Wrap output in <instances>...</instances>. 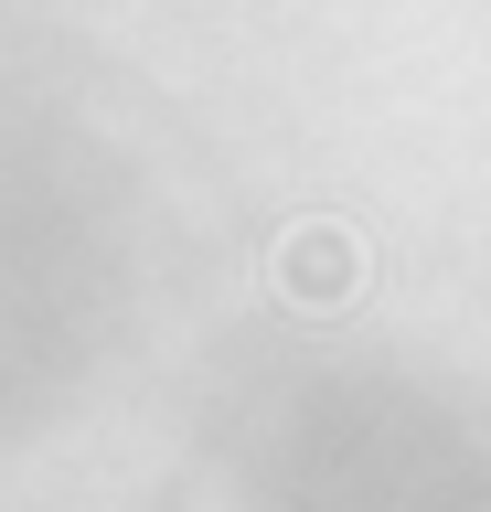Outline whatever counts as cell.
<instances>
[{
    "mask_svg": "<svg viewBox=\"0 0 491 512\" xmlns=\"http://www.w3.org/2000/svg\"><path fill=\"white\" fill-rule=\"evenodd\" d=\"M353 235H342V224H299L289 246H278V288H289V299H310V310H331V299H353Z\"/></svg>",
    "mask_w": 491,
    "mask_h": 512,
    "instance_id": "obj_1",
    "label": "cell"
}]
</instances>
